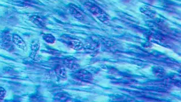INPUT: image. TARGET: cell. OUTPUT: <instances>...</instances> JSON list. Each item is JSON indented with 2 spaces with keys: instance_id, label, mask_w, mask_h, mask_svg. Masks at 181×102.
<instances>
[{
  "instance_id": "obj_1",
  "label": "cell",
  "mask_w": 181,
  "mask_h": 102,
  "mask_svg": "<svg viewBox=\"0 0 181 102\" xmlns=\"http://www.w3.org/2000/svg\"><path fill=\"white\" fill-rule=\"evenodd\" d=\"M84 6L93 16L104 24L108 25L110 23V17L104 10L95 3L90 1H86Z\"/></svg>"
},
{
  "instance_id": "obj_2",
  "label": "cell",
  "mask_w": 181,
  "mask_h": 102,
  "mask_svg": "<svg viewBox=\"0 0 181 102\" xmlns=\"http://www.w3.org/2000/svg\"><path fill=\"white\" fill-rule=\"evenodd\" d=\"M61 40L68 48H72L76 51H81L83 50L84 44L82 41L78 38L72 37L70 35L64 34L61 37Z\"/></svg>"
},
{
  "instance_id": "obj_3",
  "label": "cell",
  "mask_w": 181,
  "mask_h": 102,
  "mask_svg": "<svg viewBox=\"0 0 181 102\" xmlns=\"http://www.w3.org/2000/svg\"><path fill=\"white\" fill-rule=\"evenodd\" d=\"M72 76L77 80L86 83L91 82L93 79L92 74L85 69L77 70V71L73 73Z\"/></svg>"
},
{
  "instance_id": "obj_4",
  "label": "cell",
  "mask_w": 181,
  "mask_h": 102,
  "mask_svg": "<svg viewBox=\"0 0 181 102\" xmlns=\"http://www.w3.org/2000/svg\"><path fill=\"white\" fill-rule=\"evenodd\" d=\"M68 9L70 14L77 20L80 21L85 20V14L79 8L75 5L74 4H69L68 5Z\"/></svg>"
},
{
  "instance_id": "obj_5",
  "label": "cell",
  "mask_w": 181,
  "mask_h": 102,
  "mask_svg": "<svg viewBox=\"0 0 181 102\" xmlns=\"http://www.w3.org/2000/svg\"><path fill=\"white\" fill-rule=\"evenodd\" d=\"M98 48L99 44L97 42L93 40H89L87 41L85 44H84L83 49H85L86 51H87L89 54L94 56L98 52Z\"/></svg>"
},
{
  "instance_id": "obj_6",
  "label": "cell",
  "mask_w": 181,
  "mask_h": 102,
  "mask_svg": "<svg viewBox=\"0 0 181 102\" xmlns=\"http://www.w3.org/2000/svg\"><path fill=\"white\" fill-rule=\"evenodd\" d=\"M63 63L65 66L71 71H77L80 68L78 60L73 57H68L65 58Z\"/></svg>"
},
{
  "instance_id": "obj_7",
  "label": "cell",
  "mask_w": 181,
  "mask_h": 102,
  "mask_svg": "<svg viewBox=\"0 0 181 102\" xmlns=\"http://www.w3.org/2000/svg\"><path fill=\"white\" fill-rule=\"evenodd\" d=\"M55 75L60 81H65L67 80V71L63 65H58L54 69Z\"/></svg>"
},
{
  "instance_id": "obj_8",
  "label": "cell",
  "mask_w": 181,
  "mask_h": 102,
  "mask_svg": "<svg viewBox=\"0 0 181 102\" xmlns=\"http://www.w3.org/2000/svg\"><path fill=\"white\" fill-rule=\"evenodd\" d=\"M3 46L5 49L9 51H12L14 50L13 44L12 42V38H11L10 35L7 33L3 35L2 40Z\"/></svg>"
},
{
  "instance_id": "obj_9",
  "label": "cell",
  "mask_w": 181,
  "mask_h": 102,
  "mask_svg": "<svg viewBox=\"0 0 181 102\" xmlns=\"http://www.w3.org/2000/svg\"><path fill=\"white\" fill-rule=\"evenodd\" d=\"M12 42L14 44H15L17 48L21 50L26 51L27 49V44L23 38L17 34H13L12 36Z\"/></svg>"
},
{
  "instance_id": "obj_10",
  "label": "cell",
  "mask_w": 181,
  "mask_h": 102,
  "mask_svg": "<svg viewBox=\"0 0 181 102\" xmlns=\"http://www.w3.org/2000/svg\"><path fill=\"white\" fill-rule=\"evenodd\" d=\"M29 20L40 28H44L46 26V21L45 19L38 15H32L29 18Z\"/></svg>"
},
{
  "instance_id": "obj_11",
  "label": "cell",
  "mask_w": 181,
  "mask_h": 102,
  "mask_svg": "<svg viewBox=\"0 0 181 102\" xmlns=\"http://www.w3.org/2000/svg\"><path fill=\"white\" fill-rule=\"evenodd\" d=\"M140 12L147 16L148 17L151 18H154L157 16V13L155 10L148 6H143L140 8Z\"/></svg>"
},
{
  "instance_id": "obj_12",
  "label": "cell",
  "mask_w": 181,
  "mask_h": 102,
  "mask_svg": "<svg viewBox=\"0 0 181 102\" xmlns=\"http://www.w3.org/2000/svg\"><path fill=\"white\" fill-rule=\"evenodd\" d=\"M40 42L39 40H35V41H33L32 44H31V53L30 54V57L31 58H35V57L37 55L38 51L40 49Z\"/></svg>"
},
{
  "instance_id": "obj_13",
  "label": "cell",
  "mask_w": 181,
  "mask_h": 102,
  "mask_svg": "<svg viewBox=\"0 0 181 102\" xmlns=\"http://www.w3.org/2000/svg\"><path fill=\"white\" fill-rule=\"evenodd\" d=\"M54 100L56 102H68L71 100V97L67 93L61 92L54 96Z\"/></svg>"
},
{
  "instance_id": "obj_14",
  "label": "cell",
  "mask_w": 181,
  "mask_h": 102,
  "mask_svg": "<svg viewBox=\"0 0 181 102\" xmlns=\"http://www.w3.org/2000/svg\"><path fill=\"white\" fill-rule=\"evenodd\" d=\"M152 71L153 74L158 78H163L166 75V71L161 66L152 67Z\"/></svg>"
},
{
  "instance_id": "obj_15",
  "label": "cell",
  "mask_w": 181,
  "mask_h": 102,
  "mask_svg": "<svg viewBox=\"0 0 181 102\" xmlns=\"http://www.w3.org/2000/svg\"><path fill=\"white\" fill-rule=\"evenodd\" d=\"M43 40L48 44H54L56 41L55 37L51 34H44L43 35Z\"/></svg>"
},
{
  "instance_id": "obj_16",
  "label": "cell",
  "mask_w": 181,
  "mask_h": 102,
  "mask_svg": "<svg viewBox=\"0 0 181 102\" xmlns=\"http://www.w3.org/2000/svg\"><path fill=\"white\" fill-rule=\"evenodd\" d=\"M6 94H7L6 90L3 87H0V102L3 100L5 97Z\"/></svg>"
},
{
  "instance_id": "obj_17",
  "label": "cell",
  "mask_w": 181,
  "mask_h": 102,
  "mask_svg": "<svg viewBox=\"0 0 181 102\" xmlns=\"http://www.w3.org/2000/svg\"><path fill=\"white\" fill-rule=\"evenodd\" d=\"M147 1H149L151 3H155V2L156 1V0H147Z\"/></svg>"
},
{
  "instance_id": "obj_18",
  "label": "cell",
  "mask_w": 181,
  "mask_h": 102,
  "mask_svg": "<svg viewBox=\"0 0 181 102\" xmlns=\"http://www.w3.org/2000/svg\"><path fill=\"white\" fill-rule=\"evenodd\" d=\"M123 1L125 2H129L130 1V0H123Z\"/></svg>"
}]
</instances>
